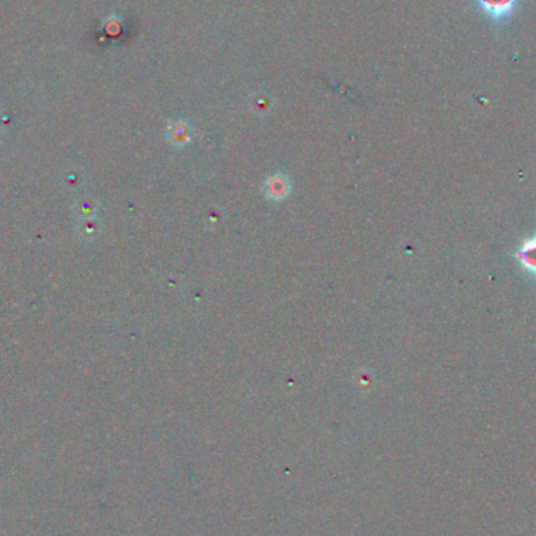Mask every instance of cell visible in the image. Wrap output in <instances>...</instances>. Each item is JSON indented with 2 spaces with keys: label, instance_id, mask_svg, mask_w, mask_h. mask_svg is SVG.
Wrapping results in <instances>:
<instances>
[{
  "label": "cell",
  "instance_id": "obj_3",
  "mask_svg": "<svg viewBox=\"0 0 536 536\" xmlns=\"http://www.w3.org/2000/svg\"><path fill=\"white\" fill-rule=\"evenodd\" d=\"M289 190H290L289 181L284 174L276 173V174H273L271 178L267 179L265 193L270 199H275V201L284 199L289 195Z\"/></svg>",
  "mask_w": 536,
  "mask_h": 536
},
{
  "label": "cell",
  "instance_id": "obj_2",
  "mask_svg": "<svg viewBox=\"0 0 536 536\" xmlns=\"http://www.w3.org/2000/svg\"><path fill=\"white\" fill-rule=\"evenodd\" d=\"M484 13L495 21H504L516 10L517 0H478Z\"/></svg>",
  "mask_w": 536,
  "mask_h": 536
},
{
  "label": "cell",
  "instance_id": "obj_1",
  "mask_svg": "<svg viewBox=\"0 0 536 536\" xmlns=\"http://www.w3.org/2000/svg\"><path fill=\"white\" fill-rule=\"evenodd\" d=\"M513 258L519 262L524 271L536 278V234L528 238H524L519 248L513 253Z\"/></svg>",
  "mask_w": 536,
  "mask_h": 536
}]
</instances>
